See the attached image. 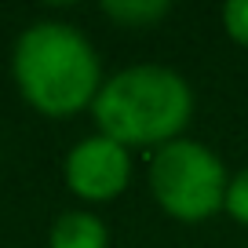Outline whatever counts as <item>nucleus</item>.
I'll return each instance as SVG.
<instances>
[{"mask_svg":"<svg viewBox=\"0 0 248 248\" xmlns=\"http://www.w3.org/2000/svg\"><path fill=\"white\" fill-rule=\"evenodd\" d=\"M194 88L164 62H135L109 73L92 102L95 132L128 150H161L183 139L194 121Z\"/></svg>","mask_w":248,"mask_h":248,"instance_id":"f03ea898","label":"nucleus"},{"mask_svg":"<svg viewBox=\"0 0 248 248\" xmlns=\"http://www.w3.org/2000/svg\"><path fill=\"white\" fill-rule=\"evenodd\" d=\"M102 15L124 30H150L171 15V4L168 0H106Z\"/></svg>","mask_w":248,"mask_h":248,"instance_id":"423d86ee","label":"nucleus"},{"mask_svg":"<svg viewBox=\"0 0 248 248\" xmlns=\"http://www.w3.org/2000/svg\"><path fill=\"white\" fill-rule=\"evenodd\" d=\"M47 248H109V226L92 208H66L47 230Z\"/></svg>","mask_w":248,"mask_h":248,"instance_id":"39448f33","label":"nucleus"},{"mask_svg":"<svg viewBox=\"0 0 248 248\" xmlns=\"http://www.w3.org/2000/svg\"><path fill=\"white\" fill-rule=\"evenodd\" d=\"M223 216H230L237 226H248V164H245V168H237V171L230 175Z\"/></svg>","mask_w":248,"mask_h":248,"instance_id":"6e6552de","label":"nucleus"},{"mask_svg":"<svg viewBox=\"0 0 248 248\" xmlns=\"http://www.w3.org/2000/svg\"><path fill=\"white\" fill-rule=\"evenodd\" d=\"M233 171L201 139H183L154 150L146 164V186L154 204L175 223H208L226 204Z\"/></svg>","mask_w":248,"mask_h":248,"instance_id":"7ed1b4c3","label":"nucleus"},{"mask_svg":"<svg viewBox=\"0 0 248 248\" xmlns=\"http://www.w3.org/2000/svg\"><path fill=\"white\" fill-rule=\"evenodd\" d=\"M135 161L132 150L102 132L77 139L62 161V179L77 201L84 204H109L132 186Z\"/></svg>","mask_w":248,"mask_h":248,"instance_id":"20e7f679","label":"nucleus"},{"mask_svg":"<svg viewBox=\"0 0 248 248\" xmlns=\"http://www.w3.org/2000/svg\"><path fill=\"white\" fill-rule=\"evenodd\" d=\"M219 26H223L226 40L248 47V0H226L219 8Z\"/></svg>","mask_w":248,"mask_h":248,"instance_id":"0eeeda50","label":"nucleus"},{"mask_svg":"<svg viewBox=\"0 0 248 248\" xmlns=\"http://www.w3.org/2000/svg\"><path fill=\"white\" fill-rule=\"evenodd\" d=\"M15 88L37 113L66 121L92 109L102 88V59L95 44L62 18H37L15 37L11 47Z\"/></svg>","mask_w":248,"mask_h":248,"instance_id":"f257e3e1","label":"nucleus"}]
</instances>
